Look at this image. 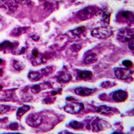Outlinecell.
Listing matches in <instances>:
<instances>
[{
  "label": "cell",
  "mask_w": 134,
  "mask_h": 134,
  "mask_svg": "<svg viewBox=\"0 0 134 134\" xmlns=\"http://www.w3.org/2000/svg\"><path fill=\"white\" fill-rule=\"evenodd\" d=\"M112 34V31L105 27H98L93 29L91 35L94 38L105 39L109 38Z\"/></svg>",
  "instance_id": "1"
},
{
  "label": "cell",
  "mask_w": 134,
  "mask_h": 134,
  "mask_svg": "<svg viewBox=\"0 0 134 134\" xmlns=\"http://www.w3.org/2000/svg\"><path fill=\"white\" fill-rule=\"evenodd\" d=\"M117 39L122 43L129 42L134 39L133 29L129 28H122L117 33Z\"/></svg>",
  "instance_id": "2"
},
{
  "label": "cell",
  "mask_w": 134,
  "mask_h": 134,
  "mask_svg": "<svg viewBox=\"0 0 134 134\" xmlns=\"http://www.w3.org/2000/svg\"><path fill=\"white\" fill-rule=\"evenodd\" d=\"M96 13V10L94 7L92 6H87L79 11L78 17L81 20L86 21L93 17Z\"/></svg>",
  "instance_id": "3"
},
{
  "label": "cell",
  "mask_w": 134,
  "mask_h": 134,
  "mask_svg": "<svg viewBox=\"0 0 134 134\" xmlns=\"http://www.w3.org/2000/svg\"><path fill=\"white\" fill-rule=\"evenodd\" d=\"M84 107L83 104L81 103L72 102L66 104L64 107V109L66 113L74 114L80 112Z\"/></svg>",
  "instance_id": "4"
},
{
  "label": "cell",
  "mask_w": 134,
  "mask_h": 134,
  "mask_svg": "<svg viewBox=\"0 0 134 134\" xmlns=\"http://www.w3.org/2000/svg\"><path fill=\"white\" fill-rule=\"evenodd\" d=\"M115 75L121 80H126L129 78L131 71L129 69L123 68L116 67L114 69Z\"/></svg>",
  "instance_id": "5"
},
{
  "label": "cell",
  "mask_w": 134,
  "mask_h": 134,
  "mask_svg": "<svg viewBox=\"0 0 134 134\" xmlns=\"http://www.w3.org/2000/svg\"><path fill=\"white\" fill-rule=\"evenodd\" d=\"M117 18L119 22L130 23L133 21L134 15L131 12L127 11H121L118 14Z\"/></svg>",
  "instance_id": "6"
},
{
  "label": "cell",
  "mask_w": 134,
  "mask_h": 134,
  "mask_svg": "<svg viewBox=\"0 0 134 134\" xmlns=\"http://www.w3.org/2000/svg\"><path fill=\"white\" fill-rule=\"evenodd\" d=\"M128 94L125 91L118 90L114 92L113 95L114 100L117 102H122L126 100Z\"/></svg>",
  "instance_id": "7"
},
{
  "label": "cell",
  "mask_w": 134,
  "mask_h": 134,
  "mask_svg": "<svg viewBox=\"0 0 134 134\" xmlns=\"http://www.w3.org/2000/svg\"><path fill=\"white\" fill-rule=\"evenodd\" d=\"M74 92L78 96H90L94 92V90L87 87H78L75 89Z\"/></svg>",
  "instance_id": "8"
},
{
  "label": "cell",
  "mask_w": 134,
  "mask_h": 134,
  "mask_svg": "<svg viewBox=\"0 0 134 134\" xmlns=\"http://www.w3.org/2000/svg\"><path fill=\"white\" fill-rule=\"evenodd\" d=\"M41 118L36 114H32L28 116L27 122L28 125L32 126H35L39 125L41 122Z\"/></svg>",
  "instance_id": "9"
},
{
  "label": "cell",
  "mask_w": 134,
  "mask_h": 134,
  "mask_svg": "<svg viewBox=\"0 0 134 134\" xmlns=\"http://www.w3.org/2000/svg\"><path fill=\"white\" fill-rule=\"evenodd\" d=\"M97 55L94 53L89 54L85 57L84 62L87 64H91L96 62L98 60Z\"/></svg>",
  "instance_id": "10"
},
{
  "label": "cell",
  "mask_w": 134,
  "mask_h": 134,
  "mask_svg": "<svg viewBox=\"0 0 134 134\" xmlns=\"http://www.w3.org/2000/svg\"><path fill=\"white\" fill-rule=\"evenodd\" d=\"M92 76V72L89 70H82L80 71L78 74L79 78L81 79H91Z\"/></svg>",
  "instance_id": "11"
},
{
  "label": "cell",
  "mask_w": 134,
  "mask_h": 134,
  "mask_svg": "<svg viewBox=\"0 0 134 134\" xmlns=\"http://www.w3.org/2000/svg\"><path fill=\"white\" fill-rule=\"evenodd\" d=\"M69 125L71 128L74 129H82L83 127V124L77 121H72Z\"/></svg>",
  "instance_id": "12"
},
{
  "label": "cell",
  "mask_w": 134,
  "mask_h": 134,
  "mask_svg": "<svg viewBox=\"0 0 134 134\" xmlns=\"http://www.w3.org/2000/svg\"><path fill=\"white\" fill-rule=\"evenodd\" d=\"M111 108L106 106H100L98 108V112L103 113H108L111 111Z\"/></svg>",
  "instance_id": "13"
},
{
  "label": "cell",
  "mask_w": 134,
  "mask_h": 134,
  "mask_svg": "<svg viewBox=\"0 0 134 134\" xmlns=\"http://www.w3.org/2000/svg\"><path fill=\"white\" fill-rule=\"evenodd\" d=\"M30 107L29 106L25 105L23 107L19 108L17 111V115L19 116H22V115H24L25 113H26L27 111L29 110Z\"/></svg>",
  "instance_id": "14"
},
{
  "label": "cell",
  "mask_w": 134,
  "mask_h": 134,
  "mask_svg": "<svg viewBox=\"0 0 134 134\" xmlns=\"http://www.w3.org/2000/svg\"><path fill=\"white\" fill-rule=\"evenodd\" d=\"M110 19V14L108 13L103 15L101 20L103 23H105L106 25L107 24L108 25L109 23Z\"/></svg>",
  "instance_id": "15"
},
{
  "label": "cell",
  "mask_w": 134,
  "mask_h": 134,
  "mask_svg": "<svg viewBox=\"0 0 134 134\" xmlns=\"http://www.w3.org/2000/svg\"><path fill=\"white\" fill-rule=\"evenodd\" d=\"M101 86L102 87L105 89H108V88H111L115 86V84L111 81H106L102 82L101 84Z\"/></svg>",
  "instance_id": "16"
},
{
  "label": "cell",
  "mask_w": 134,
  "mask_h": 134,
  "mask_svg": "<svg viewBox=\"0 0 134 134\" xmlns=\"http://www.w3.org/2000/svg\"><path fill=\"white\" fill-rule=\"evenodd\" d=\"M85 30H86V28L83 26L79 27H78V28L74 30L73 31V33L74 34H75L76 35H79L81 34L83 32H84Z\"/></svg>",
  "instance_id": "17"
},
{
  "label": "cell",
  "mask_w": 134,
  "mask_h": 134,
  "mask_svg": "<svg viewBox=\"0 0 134 134\" xmlns=\"http://www.w3.org/2000/svg\"><path fill=\"white\" fill-rule=\"evenodd\" d=\"M122 64L124 66L128 68L131 67L133 66L132 62L129 60H124L122 62Z\"/></svg>",
  "instance_id": "18"
},
{
  "label": "cell",
  "mask_w": 134,
  "mask_h": 134,
  "mask_svg": "<svg viewBox=\"0 0 134 134\" xmlns=\"http://www.w3.org/2000/svg\"><path fill=\"white\" fill-rule=\"evenodd\" d=\"M128 47H129V48L131 50H132V51H133V50H134V41H133V39L129 41V44H128Z\"/></svg>",
  "instance_id": "19"
},
{
  "label": "cell",
  "mask_w": 134,
  "mask_h": 134,
  "mask_svg": "<svg viewBox=\"0 0 134 134\" xmlns=\"http://www.w3.org/2000/svg\"><path fill=\"white\" fill-rule=\"evenodd\" d=\"M33 90H35V91H39L40 89V87H39V86L38 85H37V86H34L33 87Z\"/></svg>",
  "instance_id": "20"
},
{
  "label": "cell",
  "mask_w": 134,
  "mask_h": 134,
  "mask_svg": "<svg viewBox=\"0 0 134 134\" xmlns=\"http://www.w3.org/2000/svg\"><path fill=\"white\" fill-rule=\"evenodd\" d=\"M38 52L36 51H34V52H33V55L34 57H35V58H36V57H38Z\"/></svg>",
  "instance_id": "21"
},
{
  "label": "cell",
  "mask_w": 134,
  "mask_h": 134,
  "mask_svg": "<svg viewBox=\"0 0 134 134\" xmlns=\"http://www.w3.org/2000/svg\"><path fill=\"white\" fill-rule=\"evenodd\" d=\"M25 1V0H18V2H19V3H24Z\"/></svg>",
  "instance_id": "22"
},
{
  "label": "cell",
  "mask_w": 134,
  "mask_h": 134,
  "mask_svg": "<svg viewBox=\"0 0 134 134\" xmlns=\"http://www.w3.org/2000/svg\"><path fill=\"white\" fill-rule=\"evenodd\" d=\"M57 94V92H56V91H53V92H52V95H56Z\"/></svg>",
  "instance_id": "23"
},
{
  "label": "cell",
  "mask_w": 134,
  "mask_h": 134,
  "mask_svg": "<svg viewBox=\"0 0 134 134\" xmlns=\"http://www.w3.org/2000/svg\"><path fill=\"white\" fill-rule=\"evenodd\" d=\"M2 74H3V71L1 69H0V76L2 75Z\"/></svg>",
  "instance_id": "24"
},
{
  "label": "cell",
  "mask_w": 134,
  "mask_h": 134,
  "mask_svg": "<svg viewBox=\"0 0 134 134\" xmlns=\"http://www.w3.org/2000/svg\"><path fill=\"white\" fill-rule=\"evenodd\" d=\"M3 60L1 59H0V64H2L3 63Z\"/></svg>",
  "instance_id": "25"
},
{
  "label": "cell",
  "mask_w": 134,
  "mask_h": 134,
  "mask_svg": "<svg viewBox=\"0 0 134 134\" xmlns=\"http://www.w3.org/2000/svg\"><path fill=\"white\" fill-rule=\"evenodd\" d=\"M2 88H3V87H2V86H0V90L2 89Z\"/></svg>",
  "instance_id": "26"
}]
</instances>
